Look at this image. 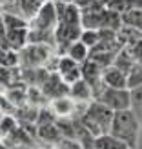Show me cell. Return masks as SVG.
Masks as SVG:
<instances>
[{"label": "cell", "instance_id": "cell-9", "mask_svg": "<svg viewBox=\"0 0 142 149\" xmlns=\"http://www.w3.org/2000/svg\"><path fill=\"white\" fill-rule=\"evenodd\" d=\"M36 136H38V140L44 142L48 147H57L60 144V140L64 138V133L58 127L57 122H51V124L36 125Z\"/></svg>", "mask_w": 142, "mask_h": 149}, {"label": "cell", "instance_id": "cell-18", "mask_svg": "<svg viewBox=\"0 0 142 149\" xmlns=\"http://www.w3.org/2000/svg\"><path fill=\"white\" fill-rule=\"evenodd\" d=\"M131 109L135 111V115L142 122V86L131 89Z\"/></svg>", "mask_w": 142, "mask_h": 149}, {"label": "cell", "instance_id": "cell-7", "mask_svg": "<svg viewBox=\"0 0 142 149\" xmlns=\"http://www.w3.org/2000/svg\"><path fill=\"white\" fill-rule=\"evenodd\" d=\"M42 91L51 102L53 98H60V96L69 95V84L57 71H51V74L48 77V80L44 82V86H42Z\"/></svg>", "mask_w": 142, "mask_h": 149}, {"label": "cell", "instance_id": "cell-2", "mask_svg": "<svg viewBox=\"0 0 142 149\" xmlns=\"http://www.w3.org/2000/svg\"><path fill=\"white\" fill-rule=\"evenodd\" d=\"M115 111H111L106 104L99 100H93L86 106V111L78 120L86 129H89L95 136H100L104 133L111 131V124H113Z\"/></svg>", "mask_w": 142, "mask_h": 149}, {"label": "cell", "instance_id": "cell-17", "mask_svg": "<svg viewBox=\"0 0 142 149\" xmlns=\"http://www.w3.org/2000/svg\"><path fill=\"white\" fill-rule=\"evenodd\" d=\"M80 40L86 44L89 49H93L97 44L100 42V31L99 29H84L80 35Z\"/></svg>", "mask_w": 142, "mask_h": 149}, {"label": "cell", "instance_id": "cell-25", "mask_svg": "<svg viewBox=\"0 0 142 149\" xmlns=\"http://www.w3.org/2000/svg\"><path fill=\"white\" fill-rule=\"evenodd\" d=\"M55 149H57V147H55Z\"/></svg>", "mask_w": 142, "mask_h": 149}, {"label": "cell", "instance_id": "cell-12", "mask_svg": "<svg viewBox=\"0 0 142 149\" xmlns=\"http://www.w3.org/2000/svg\"><path fill=\"white\" fill-rule=\"evenodd\" d=\"M0 35L6 36L11 49H15V51H22L29 44V27H18V29H4L2 27Z\"/></svg>", "mask_w": 142, "mask_h": 149}, {"label": "cell", "instance_id": "cell-20", "mask_svg": "<svg viewBox=\"0 0 142 149\" xmlns=\"http://www.w3.org/2000/svg\"><path fill=\"white\" fill-rule=\"evenodd\" d=\"M128 84H129V89L142 86V64H137L135 68L131 69L129 77H128Z\"/></svg>", "mask_w": 142, "mask_h": 149}, {"label": "cell", "instance_id": "cell-19", "mask_svg": "<svg viewBox=\"0 0 142 149\" xmlns=\"http://www.w3.org/2000/svg\"><path fill=\"white\" fill-rule=\"evenodd\" d=\"M108 7L117 11V13H120V15H124V13H128L135 7V0H113V2L108 4Z\"/></svg>", "mask_w": 142, "mask_h": 149}, {"label": "cell", "instance_id": "cell-5", "mask_svg": "<svg viewBox=\"0 0 142 149\" xmlns=\"http://www.w3.org/2000/svg\"><path fill=\"white\" fill-rule=\"evenodd\" d=\"M95 100H99L111 109V111H124L131 109V89H118V87H108L104 86V89L99 93Z\"/></svg>", "mask_w": 142, "mask_h": 149}, {"label": "cell", "instance_id": "cell-10", "mask_svg": "<svg viewBox=\"0 0 142 149\" xmlns=\"http://www.w3.org/2000/svg\"><path fill=\"white\" fill-rule=\"evenodd\" d=\"M128 77L129 74L126 71H122V69H118L117 65H109V68H106L104 73H102V82H104V86H108V87L129 89Z\"/></svg>", "mask_w": 142, "mask_h": 149}, {"label": "cell", "instance_id": "cell-15", "mask_svg": "<svg viewBox=\"0 0 142 149\" xmlns=\"http://www.w3.org/2000/svg\"><path fill=\"white\" fill-rule=\"evenodd\" d=\"M113 65H117L118 69H122V71H126V73L129 74V73H131V69L137 65V60L133 58V55L128 51V47H122V49L117 53Z\"/></svg>", "mask_w": 142, "mask_h": 149}, {"label": "cell", "instance_id": "cell-4", "mask_svg": "<svg viewBox=\"0 0 142 149\" xmlns=\"http://www.w3.org/2000/svg\"><path fill=\"white\" fill-rule=\"evenodd\" d=\"M57 26H58V13H57L55 0L44 2L38 13L29 20V29H35V31L57 33Z\"/></svg>", "mask_w": 142, "mask_h": 149}, {"label": "cell", "instance_id": "cell-14", "mask_svg": "<svg viewBox=\"0 0 142 149\" xmlns=\"http://www.w3.org/2000/svg\"><path fill=\"white\" fill-rule=\"evenodd\" d=\"M66 55H69L73 60H77L80 64H84L86 60H89V55H91V49H89L87 46L82 40H77L73 42L71 46L68 47V51H66Z\"/></svg>", "mask_w": 142, "mask_h": 149}, {"label": "cell", "instance_id": "cell-11", "mask_svg": "<svg viewBox=\"0 0 142 149\" xmlns=\"http://www.w3.org/2000/svg\"><path fill=\"white\" fill-rule=\"evenodd\" d=\"M69 96L78 104H89V102L95 100V91H93V87H91L89 82L80 78V80L75 82V84L69 86Z\"/></svg>", "mask_w": 142, "mask_h": 149}, {"label": "cell", "instance_id": "cell-23", "mask_svg": "<svg viewBox=\"0 0 142 149\" xmlns=\"http://www.w3.org/2000/svg\"><path fill=\"white\" fill-rule=\"evenodd\" d=\"M135 7H142V0H135Z\"/></svg>", "mask_w": 142, "mask_h": 149}, {"label": "cell", "instance_id": "cell-13", "mask_svg": "<svg viewBox=\"0 0 142 149\" xmlns=\"http://www.w3.org/2000/svg\"><path fill=\"white\" fill-rule=\"evenodd\" d=\"M95 149H131L126 142H122L120 138H117L111 133H104V135L97 136L95 140Z\"/></svg>", "mask_w": 142, "mask_h": 149}, {"label": "cell", "instance_id": "cell-21", "mask_svg": "<svg viewBox=\"0 0 142 149\" xmlns=\"http://www.w3.org/2000/svg\"><path fill=\"white\" fill-rule=\"evenodd\" d=\"M128 51L133 55L137 64H142V38H139L137 42H133L131 46H128Z\"/></svg>", "mask_w": 142, "mask_h": 149}, {"label": "cell", "instance_id": "cell-24", "mask_svg": "<svg viewBox=\"0 0 142 149\" xmlns=\"http://www.w3.org/2000/svg\"><path fill=\"white\" fill-rule=\"evenodd\" d=\"M100 2H102V4H104V6H108V4H109V2H113V0H100Z\"/></svg>", "mask_w": 142, "mask_h": 149}, {"label": "cell", "instance_id": "cell-1", "mask_svg": "<svg viewBox=\"0 0 142 149\" xmlns=\"http://www.w3.org/2000/svg\"><path fill=\"white\" fill-rule=\"evenodd\" d=\"M140 129H142V122L139 120L135 111L124 109V111H117L115 113L109 133L115 135L117 138H120L122 142H126L131 149H137L139 138H140Z\"/></svg>", "mask_w": 142, "mask_h": 149}, {"label": "cell", "instance_id": "cell-16", "mask_svg": "<svg viewBox=\"0 0 142 149\" xmlns=\"http://www.w3.org/2000/svg\"><path fill=\"white\" fill-rule=\"evenodd\" d=\"M122 22L124 26H128L131 29H137L142 33V7H133L131 11L122 15Z\"/></svg>", "mask_w": 142, "mask_h": 149}, {"label": "cell", "instance_id": "cell-3", "mask_svg": "<svg viewBox=\"0 0 142 149\" xmlns=\"http://www.w3.org/2000/svg\"><path fill=\"white\" fill-rule=\"evenodd\" d=\"M58 53L53 46L46 44H27L20 51V68H48L51 58Z\"/></svg>", "mask_w": 142, "mask_h": 149}, {"label": "cell", "instance_id": "cell-8", "mask_svg": "<svg viewBox=\"0 0 142 149\" xmlns=\"http://www.w3.org/2000/svg\"><path fill=\"white\" fill-rule=\"evenodd\" d=\"M80 106H86V104L75 102L69 95L60 96V98H53L49 102V107L55 113L57 118H75V115H77V111L80 109Z\"/></svg>", "mask_w": 142, "mask_h": 149}, {"label": "cell", "instance_id": "cell-6", "mask_svg": "<svg viewBox=\"0 0 142 149\" xmlns=\"http://www.w3.org/2000/svg\"><path fill=\"white\" fill-rule=\"evenodd\" d=\"M57 73L71 86L82 78V64L73 60L69 55H60L57 62Z\"/></svg>", "mask_w": 142, "mask_h": 149}, {"label": "cell", "instance_id": "cell-22", "mask_svg": "<svg viewBox=\"0 0 142 149\" xmlns=\"http://www.w3.org/2000/svg\"><path fill=\"white\" fill-rule=\"evenodd\" d=\"M71 2H75L80 9H84V7H87V6H91V4H95V2H99V0H71Z\"/></svg>", "mask_w": 142, "mask_h": 149}]
</instances>
